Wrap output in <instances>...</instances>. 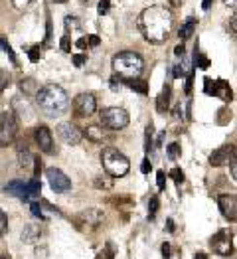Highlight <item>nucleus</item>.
I'll use <instances>...</instances> for the list:
<instances>
[{"mask_svg": "<svg viewBox=\"0 0 237 259\" xmlns=\"http://www.w3.org/2000/svg\"><path fill=\"white\" fill-rule=\"evenodd\" d=\"M129 87L131 89H136L138 93H147L148 89H147V83L145 81H140V80H133V81H129Z\"/></svg>", "mask_w": 237, "mask_h": 259, "instance_id": "nucleus-28", "label": "nucleus"}, {"mask_svg": "<svg viewBox=\"0 0 237 259\" xmlns=\"http://www.w3.org/2000/svg\"><path fill=\"white\" fill-rule=\"evenodd\" d=\"M38 51H40L38 48H32V49H30V60H32V62H36V60L40 58V54H38Z\"/></svg>", "mask_w": 237, "mask_h": 259, "instance_id": "nucleus-41", "label": "nucleus"}, {"mask_svg": "<svg viewBox=\"0 0 237 259\" xmlns=\"http://www.w3.org/2000/svg\"><path fill=\"white\" fill-rule=\"evenodd\" d=\"M158 208H160V200H158V196H150V202H148V218H150V220L156 216Z\"/></svg>", "mask_w": 237, "mask_h": 259, "instance_id": "nucleus-25", "label": "nucleus"}, {"mask_svg": "<svg viewBox=\"0 0 237 259\" xmlns=\"http://www.w3.org/2000/svg\"><path fill=\"white\" fill-rule=\"evenodd\" d=\"M109 10V0H101L99 2V14H105Z\"/></svg>", "mask_w": 237, "mask_h": 259, "instance_id": "nucleus-37", "label": "nucleus"}, {"mask_svg": "<svg viewBox=\"0 0 237 259\" xmlns=\"http://www.w3.org/2000/svg\"><path fill=\"white\" fill-rule=\"evenodd\" d=\"M2 259H6V257H2Z\"/></svg>", "mask_w": 237, "mask_h": 259, "instance_id": "nucleus-54", "label": "nucleus"}, {"mask_svg": "<svg viewBox=\"0 0 237 259\" xmlns=\"http://www.w3.org/2000/svg\"><path fill=\"white\" fill-rule=\"evenodd\" d=\"M148 170H150V161H148V159H145V161H142V172L147 174Z\"/></svg>", "mask_w": 237, "mask_h": 259, "instance_id": "nucleus-44", "label": "nucleus"}, {"mask_svg": "<svg viewBox=\"0 0 237 259\" xmlns=\"http://www.w3.org/2000/svg\"><path fill=\"white\" fill-rule=\"evenodd\" d=\"M166 229H168L170 234H174V231H176V226H174V220H172V218L166 220Z\"/></svg>", "mask_w": 237, "mask_h": 259, "instance_id": "nucleus-38", "label": "nucleus"}, {"mask_svg": "<svg viewBox=\"0 0 237 259\" xmlns=\"http://www.w3.org/2000/svg\"><path fill=\"white\" fill-rule=\"evenodd\" d=\"M40 190H42L40 180H30V182H28V196L36 198V196H40Z\"/></svg>", "mask_w": 237, "mask_h": 259, "instance_id": "nucleus-26", "label": "nucleus"}, {"mask_svg": "<svg viewBox=\"0 0 237 259\" xmlns=\"http://www.w3.org/2000/svg\"><path fill=\"white\" fill-rule=\"evenodd\" d=\"M209 4H211V0H204V10H207V8H209Z\"/></svg>", "mask_w": 237, "mask_h": 259, "instance_id": "nucleus-52", "label": "nucleus"}, {"mask_svg": "<svg viewBox=\"0 0 237 259\" xmlns=\"http://www.w3.org/2000/svg\"><path fill=\"white\" fill-rule=\"evenodd\" d=\"M6 229H8V224H6V214L2 212V214H0V234H6Z\"/></svg>", "mask_w": 237, "mask_h": 259, "instance_id": "nucleus-31", "label": "nucleus"}, {"mask_svg": "<svg viewBox=\"0 0 237 259\" xmlns=\"http://www.w3.org/2000/svg\"><path fill=\"white\" fill-rule=\"evenodd\" d=\"M36 162V159L30 154V148L26 146V145H22L20 148H18V164H20V168H30L32 164Z\"/></svg>", "mask_w": 237, "mask_h": 259, "instance_id": "nucleus-18", "label": "nucleus"}, {"mask_svg": "<svg viewBox=\"0 0 237 259\" xmlns=\"http://www.w3.org/2000/svg\"><path fill=\"white\" fill-rule=\"evenodd\" d=\"M101 162H103V168L113 176V178H121L125 174H129L131 170V162L129 159L121 150H117L115 146H107L103 148L101 152Z\"/></svg>", "mask_w": 237, "mask_h": 259, "instance_id": "nucleus-4", "label": "nucleus"}, {"mask_svg": "<svg viewBox=\"0 0 237 259\" xmlns=\"http://www.w3.org/2000/svg\"><path fill=\"white\" fill-rule=\"evenodd\" d=\"M2 48H4V51H6V54L10 56V60H12L14 64H16V58H14V54H12V48H10L8 44H6V40H2Z\"/></svg>", "mask_w": 237, "mask_h": 259, "instance_id": "nucleus-35", "label": "nucleus"}, {"mask_svg": "<svg viewBox=\"0 0 237 259\" xmlns=\"http://www.w3.org/2000/svg\"><path fill=\"white\" fill-rule=\"evenodd\" d=\"M223 4L229 8H237V0H223Z\"/></svg>", "mask_w": 237, "mask_h": 259, "instance_id": "nucleus-48", "label": "nucleus"}, {"mask_svg": "<svg viewBox=\"0 0 237 259\" xmlns=\"http://www.w3.org/2000/svg\"><path fill=\"white\" fill-rule=\"evenodd\" d=\"M174 51H176V56H178V58H180V56H184V46H176V49H174Z\"/></svg>", "mask_w": 237, "mask_h": 259, "instance_id": "nucleus-49", "label": "nucleus"}, {"mask_svg": "<svg viewBox=\"0 0 237 259\" xmlns=\"http://www.w3.org/2000/svg\"><path fill=\"white\" fill-rule=\"evenodd\" d=\"M18 133V121L12 111H4L2 119H0V145L8 146Z\"/></svg>", "mask_w": 237, "mask_h": 259, "instance_id": "nucleus-6", "label": "nucleus"}, {"mask_svg": "<svg viewBox=\"0 0 237 259\" xmlns=\"http://www.w3.org/2000/svg\"><path fill=\"white\" fill-rule=\"evenodd\" d=\"M36 143H38V146H40V150L42 152H47L50 154L52 150H54V139H52V131L47 127H38L36 129Z\"/></svg>", "mask_w": 237, "mask_h": 259, "instance_id": "nucleus-13", "label": "nucleus"}, {"mask_svg": "<svg viewBox=\"0 0 237 259\" xmlns=\"http://www.w3.org/2000/svg\"><path fill=\"white\" fill-rule=\"evenodd\" d=\"M186 2V0H168V4L170 6H174V8H178V6H182Z\"/></svg>", "mask_w": 237, "mask_h": 259, "instance_id": "nucleus-45", "label": "nucleus"}, {"mask_svg": "<svg viewBox=\"0 0 237 259\" xmlns=\"http://www.w3.org/2000/svg\"><path fill=\"white\" fill-rule=\"evenodd\" d=\"M170 93H172V87H170V83H166L162 87L160 95L156 97V109H158V113L168 111V107H170Z\"/></svg>", "mask_w": 237, "mask_h": 259, "instance_id": "nucleus-17", "label": "nucleus"}, {"mask_svg": "<svg viewBox=\"0 0 237 259\" xmlns=\"http://www.w3.org/2000/svg\"><path fill=\"white\" fill-rule=\"evenodd\" d=\"M38 238H40V229H38L36 226H26V229L22 231V240H24V242H30V243H32V242H36Z\"/></svg>", "mask_w": 237, "mask_h": 259, "instance_id": "nucleus-22", "label": "nucleus"}, {"mask_svg": "<svg viewBox=\"0 0 237 259\" xmlns=\"http://www.w3.org/2000/svg\"><path fill=\"white\" fill-rule=\"evenodd\" d=\"M231 30L237 34V12L233 14V18H231Z\"/></svg>", "mask_w": 237, "mask_h": 259, "instance_id": "nucleus-47", "label": "nucleus"}, {"mask_svg": "<svg viewBox=\"0 0 237 259\" xmlns=\"http://www.w3.org/2000/svg\"><path fill=\"white\" fill-rule=\"evenodd\" d=\"M65 28L67 30H81V22H79V18H75V16H65Z\"/></svg>", "mask_w": 237, "mask_h": 259, "instance_id": "nucleus-23", "label": "nucleus"}, {"mask_svg": "<svg viewBox=\"0 0 237 259\" xmlns=\"http://www.w3.org/2000/svg\"><path fill=\"white\" fill-rule=\"evenodd\" d=\"M95 259H115V251H113V245L111 243H107L105 247H103V251L95 257Z\"/></svg>", "mask_w": 237, "mask_h": 259, "instance_id": "nucleus-27", "label": "nucleus"}, {"mask_svg": "<svg viewBox=\"0 0 237 259\" xmlns=\"http://www.w3.org/2000/svg\"><path fill=\"white\" fill-rule=\"evenodd\" d=\"M4 190L8 194H12V196L22 198V200H30V196H28V182H24V180H12V182Z\"/></svg>", "mask_w": 237, "mask_h": 259, "instance_id": "nucleus-16", "label": "nucleus"}, {"mask_svg": "<svg viewBox=\"0 0 237 259\" xmlns=\"http://www.w3.org/2000/svg\"><path fill=\"white\" fill-rule=\"evenodd\" d=\"M36 101H38V107L44 115L47 117H59L67 111L69 107V99H67V93L56 85V83H50V85H44L40 89V93L36 95Z\"/></svg>", "mask_w": 237, "mask_h": 259, "instance_id": "nucleus-2", "label": "nucleus"}, {"mask_svg": "<svg viewBox=\"0 0 237 259\" xmlns=\"http://www.w3.org/2000/svg\"><path fill=\"white\" fill-rule=\"evenodd\" d=\"M166 157H168L170 161H176L180 157V145L178 143H172V145L166 146Z\"/></svg>", "mask_w": 237, "mask_h": 259, "instance_id": "nucleus-24", "label": "nucleus"}, {"mask_svg": "<svg viewBox=\"0 0 237 259\" xmlns=\"http://www.w3.org/2000/svg\"><path fill=\"white\" fill-rule=\"evenodd\" d=\"M229 166H231V176H233V180H237V157H235V161H233Z\"/></svg>", "mask_w": 237, "mask_h": 259, "instance_id": "nucleus-40", "label": "nucleus"}, {"mask_svg": "<svg viewBox=\"0 0 237 259\" xmlns=\"http://www.w3.org/2000/svg\"><path fill=\"white\" fill-rule=\"evenodd\" d=\"M30 208H32V214H34L36 218H44V214H42V208H40V204H38V202H32V206H30Z\"/></svg>", "mask_w": 237, "mask_h": 259, "instance_id": "nucleus-33", "label": "nucleus"}, {"mask_svg": "<svg viewBox=\"0 0 237 259\" xmlns=\"http://www.w3.org/2000/svg\"><path fill=\"white\" fill-rule=\"evenodd\" d=\"M158 190H164V186H166V174L162 172V170H158Z\"/></svg>", "mask_w": 237, "mask_h": 259, "instance_id": "nucleus-34", "label": "nucleus"}, {"mask_svg": "<svg viewBox=\"0 0 237 259\" xmlns=\"http://www.w3.org/2000/svg\"><path fill=\"white\" fill-rule=\"evenodd\" d=\"M56 2H65V0H56Z\"/></svg>", "mask_w": 237, "mask_h": 259, "instance_id": "nucleus-53", "label": "nucleus"}, {"mask_svg": "<svg viewBox=\"0 0 237 259\" xmlns=\"http://www.w3.org/2000/svg\"><path fill=\"white\" fill-rule=\"evenodd\" d=\"M103 222V212L101 210H97V208H89V210H83L81 214H79V220H77V224L81 226V227H97L99 224Z\"/></svg>", "mask_w": 237, "mask_h": 259, "instance_id": "nucleus-14", "label": "nucleus"}, {"mask_svg": "<svg viewBox=\"0 0 237 259\" xmlns=\"http://www.w3.org/2000/svg\"><path fill=\"white\" fill-rule=\"evenodd\" d=\"M170 178L174 180L176 184H182V182H184V172H182L180 168H172V170H170Z\"/></svg>", "mask_w": 237, "mask_h": 259, "instance_id": "nucleus-29", "label": "nucleus"}, {"mask_svg": "<svg viewBox=\"0 0 237 259\" xmlns=\"http://www.w3.org/2000/svg\"><path fill=\"white\" fill-rule=\"evenodd\" d=\"M233 161H235V146L233 145H223L209 154L211 166H225V164H231Z\"/></svg>", "mask_w": 237, "mask_h": 259, "instance_id": "nucleus-10", "label": "nucleus"}, {"mask_svg": "<svg viewBox=\"0 0 237 259\" xmlns=\"http://www.w3.org/2000/svg\"><path fill=\"white\" fill-rule=\"evenodd\" d=\"M97 109V101H95V95L91 93H79L74 99V111L77 117H91Z\"/></svg>", "mask_w": 237, "mask_h": 259, "instance_id": "nucleus-9", "label": "nucleus"}, {"mask_svg": "<svg viewBox=\"0 0 237 259\" xmlns=\"http://www.w3.org/2000/svg\"><path fill=\"white\" fill-rule=\"evenodd\" d=\"M40 170H42V161H40V159H36V166H34V176H38V174H40Z\"/></svg>", "mask_w": 237, "mask_h": 259, "instance_id": "nucleus-46", "label": "nucleus"}, {"mask_svg": "<svg viewBox=\"0 0 237 259\" xmlns=\"http://www.w3.org/2000/svg\"><path fill=\"white\" fill-rule=\"evenodd\" d=\"M10 2H12V6L16 10H24V8H28L34 2V0H10Z\"/></svg>", "mask_w": 237, "mask_h": 259, "instance_id": "nucleus-30", "label": "nucleus"}, {"mask_svg": "<svg viewBox=\"0 0 237 259\" xmlns=\"http://www.w3.org/2000/svg\"><path fill=\"white\" fill-rule=\"evenodd\" d=\"M101 125L111 131H121L129 125V113L123 107H107L101 111Z\"/></svg>", "mask_w": 237, "mask_h": 259, "instance_id": "nucleus-5", "label": "nucleus"}, {"mask_svg": "<svg viewBox=\"0 0 237 259\" xmlns=\"http://www.w3.org/2000/svg\"><path fill=\"white\" fill-rule=\"evenodd\" d=\"M162 257L164 259H170V255H172V247H170V243H162Z\"/></svg>", "mask_w": 237, "mask_h": 259, "instance_id": "nucleus-32", "label": "nucleus"}, {"mask_svg": "<svg viewBox=\"0 0 237 259\" xmlns=\"http://www.w3.org/2000/svg\"><path fill=\"white\" fill-rule=\"evenodd\" d=\"M87 44L89 46H97L99 44V38L97 36H87Z\"/></svg>", "mask_w": 237, "mask_h": 259, "instance_id": "nucleus-42", "label": "nucleus"}, {"mask_svg": "<svg viewBox=\"0 0 237 259\" xmlns=\"http://www.w3.org/2000/svg\"><path fill=\"white\" fill-rule=\"evenodd\" d=\"M218 206H220V212L223 214L225 220H229V222L237 220V196L235 194H220Z\"/></svg>", "mask_w": 237, "mask_h": 259, "instance_id": "nucleus-11", "label": "nucleus"}, {"mask_svg": "<svg viewBox=\"0 0 237 259\" xmlns=\"http://www.w3.org/2000/svg\"><path fill=\"white\" fill-rule=\"evenodd\" d=\"M85 60H87V54H79V56L74 58V64H75V65H83Z\"/></svg>", "mask_w": 237, "mask_h": 259, "instance_id": "nucleus-36", "label": "nucleus"}, {"mask_svg": "<svg viewBox=\"0 0 237 259\" xmlns=\"http://www.w3.org/2000/svg\"><path fill=\"white\" fill-rule=\"evenodd\" d=\"M209 245H211L213 253H218L222 257L231 255V251H233V236H231V231L229 229H220L216 236H211Z\"/></svg>", "mask_w": 237, "mask_h": 259, "instance_id": "nucleus-7", "label": "nucleus"}, {"mask_svg": "<svg viewBox=\"0 0 237 259\" xmlns=\"http://www.w3.org/2000/svg\"><path fill=\"white\" fill-rule=\"evenodd\" d=\"M194 30H196V20L194 18H188L184 24H182V28H180V32H178V36H180V40L182 42H186V40H190L194 36Z\"/></svg>", "mask_w": 237, "mask_h": 259, "instance_id": "nucleus-20", "label": "nucleus"}, {"mask_svg": "<svg viewBox=\"0 0 237 259\" xmlns=\"http://www.w3.org/2000/svg\"><path fill=\"white\" fill-rule=\"evenodd\" d=\"M172 26H174L172 12L160 4L145 8L138 16V28L142 36H145V40L150 44H164L170 38Z\"/></svg>", "mask_w": 237, "mask_h": 259, "instance_id": "nucleus-1", "label": "nucleus"}, {"mask_svg": "<svg viewBox=\"0 0 237 259\" xmlns=\"http://www.w3.org/2000/svg\"><path fill=\"white\" fill-rule=\"evenodd\" d=\"M204 83H206V93L207 95H220L223 101H231V89L223 81H216V83H213L211 80H207V77H206Z\"/></svg>", "mask_w": 237, "mask_h": 259, "instance_id": "nucleus-15", "label": "nucleus"}, {"mask_svg": "<svg viewBox=\"0 0 237 259\" xmlns=\"http://www.w3.org/2000/svg\"><path fill=\"white\" fill-rule=\"evenodd\" d=\"M83 135H85L89 141H93V143H103V139H105L103 129L97 127V125H89L85 131H83Z\"/></svg>", "mask_w": 237, "mask_h": 259, "instance_id": "nucleus-19", "label": "nucleus"}, {"mask_svg": "<svg viewBox=\"0 0 237 259\" xmlns=\"http://www.w3.org/2000/svg\"><path fill=\"white\" fill-rule=\"evenodd\" d=\"M184 73H186L184 65H176V67H174V77H182Z\"/></svg>", "mask_w": 237, "mask_h": 259, "instance_id": "nucleus-39", "label": "nucleus"}, {"mask_svg": "<svg viewBox=\"0 0 237 259\" xmlns=\"http://www.w3.org/2000/svg\"><path fill=\"white\" fill-rule=\"evenodd\" d=\"M61 49L63 51H69V40H67V36L61 38Z\"/></svg>", "mask_w": 237, "mask_h": 259, "instance_id": "nucleus-43", "label": "nucleus"}, {"mask_svg": "<svg viewBox=\"0 0 237 259\" xmlns=\"http://www.w3.org/2000/svg\"><path fill=\"white\" fill-rule=\"evenodd\" d=\"M142 67H145V60H142L136 51L125 49L118 51V54L113 58V69L117 75H121L123 80L133 81L142 73Z\"/></svg>", "mask_w": 237, "mask_h": 259, "instance_id": "nucleus-3", "label": "nucleus"}, {"mask_svg": "<svg viewBox=\"0 0 237 259\" xmlns=\"http://www.w3.org/2000/svg\"><path fill=\"white\" fill-rule=\"evenodd\" d=\"M20 89L26 93V95H38L40 93V85L36 83V80H32V77H26V80L20 81Z\"/></svg>", "mask_w": 237, "mask_h": 259, "instance_id": "nucleus-21", "label": "nucleus"}, {"mask_svg": "<svg viewBox=\"0 0 237 259\" xmlns=\"http://www.w3.org/2000/svg\"><path fill=\"white\" fill-rule=\"evenodd\" d=\"M194 259H207V255H206V253H196Z\"/></svg>", "mask_w": 237, "mask_h": 259, "instance_id": "nucleus-51", "label": "nucleus"}, {"mask_svg": "<svg viewBox=\"0 0 237 259\" xmlns=\"http://www.w3.org/2000/svg\"><path fill=\"white\" fill-rule=\"evenodd\" d=\"M58 137L65 145H79L83 133L79 131L74 123H61V125H58Z\"/></svg>", "mask_w": 237, "mask_h": 259, "instance_id": "nucleus-12", "label": "nucleus"}, {"mask_svg": "<svg viewBox=\"0 0 237 259\" xmlns=\"http://www.w3.org/2000/svg\"><path fill=\"white\" fill-rule=\"evenodd\" d=\"M45 176H47V182H50V188L56 192V194H65L71 190V180L67 178L65 172H61L59 168L52 166L45 170Z\"/></svg>", "mask_w": 237, "mask_h": 259, "instance_id": "nucleus-8", "label": "nucleus"}, {"mask_svg": "<svg viewBox=\"0 0 237 259\" xmlns=\"http://www.w3.org/2000/svg\"><path fill=\"white\" fill-rule=\"evenodd\" d=\"M77 48H81V49L87 48V40H79V42H77Z\"/></svg>", "mask_w": 237, "mask_h": 259, "instance_id": "nucleus-50", "label": "nucleus"}]
</instances>
